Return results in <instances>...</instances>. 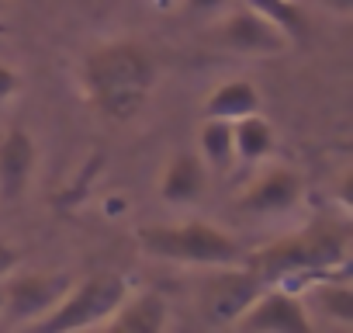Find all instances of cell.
<instances>
[{"instance_id": "cell-9", "label": "cell", "mask_w": 353, "mask_h": 333, "mask_svg": "<svg viewBox=\"0 0 353 333\" xmlns=\"http://www.w3.org/2000/svg\"><path fill=\"white\" fill-rule=\"evenodd\" d=\"M35 171V142L25 129H11L0 139V198H21Z\"/></svg>"}, {"instance_id": "cell-10", "label": "cell", "mask_w": 353, "mask_h": 333, "mask_svg": "<svg viewBox=\"0 0 353 333\" xmlns=\"http://www.w3.org/2000/svg\"><path fill=\"white\" fill-rule=\"evenodd\" d=\"M298 198H301V181H298L291 171H270V174H263V178L243 195L239 205H243L246 212L267 216V212H284V209H291Z\"/></svg>"}, {"instance_id": "cell-19", "label": "cell", "mask_w": 353, "mask_h": 333, "mask_svg": "<svg viewBox=\"0 0 353 333\" xmlns=\"http://www.w3.org/2000/svg\"><path fill=\"white\" fill-rule=\"evenodd\" d=\"M14 91H18V73H14V70H8V66H0V101L11 97Z\"/></svg>"}, {"instance_id": "cell-16", "label": "cell", "mask_w": 353, "mask_h": 333, "mask_svg": "<svg viewBox=\"0 0 353 333\" xmlns=\"http://www.w3.org/2000/svg\"><path fill=\"white\" fill-rule=\"evenodd\" d=\"M246 4H250L253 11L267 15L274 25H281V28L291 35V42H294V39H305V15L298 11L294 0H246Z\"/></svg>"}, {"instance_id": "cell-4", "label": "cell", "mask_w": 353, "mask_h": 333, "mask_svg": "<svg viewBox=\"0 0 353 333\" xmlns=\"http://www.w3.org/2000/svg\"><path fill=\"white\" fill-rule=\"evenodd\" d=\"M346 260V236L332 226L308 229L301 236H291L267 254L256 257L260 278H277V274H294V271H319Z\"/></svg>"}, {"instance_id": "cell-18", "label": "cell", "mask_w": 353, "mask_h": 333, "mask_svg": "<svg viewBox=\"0 0 353 333\" xmlns=\"http://www.w3.org/2000/svg\"><path fill=\"white\" fill-rule=\"evenodd\" d=\"M18 250L11 247V243H4V240H0V278H4V274H11L14 267H18Z\"/></svg>"}, {"instance_id": "cell-8", "label": "cell", "mask_w": 353, "mask_h": 333, "mask_svg": "<svg viewBox=\"0 0 353 333\" xmlns=\"http://www.w3.org/2000/svg\"><path fill=\"white\" fill-rule=\"evenodd\" d=\"M70 292L66 274H21L8 285V312L21 323L42 319Z\"/></svg>"}, {"instance_id": "cell-2", "label": "cell", "mask_w": 353, "mask_h": 333, "mask_svg": "<svg viewBox=\"0 0 353 333\" xmlns=\"http://www.w3.org/2000/svg\"><path fill=\"white\" fill-rule=\"evenodd\" d=\"M139 243L145 254L176 260V264H205V267H222V264H239L243 247L205 222H188V226H145L139 229Z\"/></svg>"}, {"instance_id": "cell-7", "label": "cell", "mask_w": 353, "mask_h": 333, "mask_svg": "<svg viewBox=\"0 0 353 333\" xmlns=\"http://www.w3.org/2000/svg\"><path fill=\"white\" fill-rule=\"evenodd\" d=\"M239 330L250 333H312V319L305 305L291 292H260L253 305L236 319Z\"/></svg>"}, {"instance_id": "cell-11", "label": "cell", "mask_w": 353, "mask_h": 333, "mask_svg": "<svg viewBox=\"0 0 353 333\" xmlns=\"http://www.w3.org/2000/svg\"><path fill=\"white\" fill-rule=\"evenodd\" d=\"M208 184V174L194 153H176L166 166V178L159 184V195L173 205H188V202H198L201 191Z\"/></svg>"}, {"instance_id": "cell-6", "label": "cell", "mask_w": 353, "mask_h": 333, "mask_svg": "<svg viewBox=\"0 0 353 333\" xmlns=\"http://www.w3.org/2000/svg\"><path fill=\"white\" fill-rule=\"evenodd\" d=\"M219 42L243 56H277L291 46V35L281 25H274L267 15L246 8V11L229 15L219 25Z\"/></svg>"}, {"instance_id": "cell-21", "label": "cell", "mask_w": 353, "mask_h": 333, "mask_svg": "<svg viewBox=\"0 0 353 333\" xmlns=\"http://www.w3.org/2000/svg\"><path fill=\"white\" fill-rule=\"evenodd\" d=\"M325 8H332L336 15H350L353 11V0H325Z\"/></svg>"}, {"instance_id": "cell-3", "label": "cell", "mask_w": 353, "mask_h": 333, "mask_svg": "<svg viewBox=\"0 0 353 333\" xmlns=\"http://www.w3.org/2000/svg\"><path fill=\"white\" fill-rule=\"evenodd\" d=\"M125 298H128V285L121 281V274L101 271V274H90V278H87L83 285H77V288L70 285V292H66L42 319H35L32 326H35V330H46V333L97 326V323H108Z\"/></svg>"}, {"instance_id": "cell-5", "label": "cell", "mask_w": 353, "mask_h": 333, "mask_svg": "<svg viewBox=\"0 0 353 333\" xmlns=\"http://www.w3.org/2000/svg\"><path fill=\"white\" fill-rule=\"evenodd\" d=\"M263 292V278L256 267H236V264H222L198 295V309L201 319L208 326H236V319L253 305V298Z\"/></svg>"}, {"instance_id": "cell-22", "label": "cell", "mask_w": 353, "mask_h": 333, "mask_svg": "<svg viewBox=\"0 0 353 333\" xmlns=\"http://www.w3.org/2000/svg\"><path fill=\"white\" fill-rule=\"evenodd\" d=\"M0 11H4V0H0Z\"/></svg>"}, {"instance_id": "cell-12", "label": "cell", "mask_w": 353, "mask_h": 333, "mask_svg": "<svg viewBox=\"0 0 353 333\" xmlns=\"http://www.w3.org/2000/svg\"><path fill=\"white\" fill-rule=\"evenodd\" d=\"M111 330H132V333H156L166 326V298L156 292H142L132 302L125 298L118 312L104 323Z\"/></svg>"}, {"instance_id": "cell-17", "label": "cell", "mask_w": 353, "mask_h": 333, "mask_svg": "<svg viewBox=\"0 0 353 333\" xmlns=\"http://www.w3.org/2000/svg\"><path fill=\"white\" fill-rule=\"evenodd\" d=\"M315 302L322 305L325 316H336L339 323H353V292L350 285H319L315 288Z\"/></svg>"}, {"instance_id": "cell-13", "label": "cell", "mask_w": 353, "mask_h": 333, "mask_svg": "<svg viewBox=\"0 0 353 333\" xmlns=\"http://www.w3.org/2000/svg\"><path fill=\"white\" fill-rule=\"evenodd\" d=\"M205 111L215 115V118H243L250 111H260V94L250 80H225L208 101H205Z\"/></svg>"}, {"instance_id": "cell-15", "label": "cell", "mask_w": 353, "mask_h": 333, "mask_svg": "<svg viewBox=\"0 0 353 333\" xmlns=\"http://www.w3.org/2000/svg\"><path fill=\"white\" fill-rule=\"evenodd\" d=\"M201 153L215 171H229L236 160V142H232V122L208 115L201 125Z\"/></svg>"}, {"instance_id": "cell-20", "label": "cell", "mask_w": 353, "mask_h": 333, "mask_svg": "<svg viewBox=\"0 0 353 333\" xmlns=\"http://www.w3.org/2000/svg\"><path fill=\"white\" fill-rule=\"evenodd\" d=\"M188 8H191L194 15H212V11L225 8V0H188Z\"/></svg>"}, {"instance_id": "cell-14", "label": "cell", "mask_w": 353, "mask_h": 333, "mask_svg": "<svg viewBox=\"0 0 353 333\" xmlns=\"http://www.w3.org/2000/svg\"><path fill=\"white\" fill-rule=\"evenodd\" d=\"M232 142H236V156L239 160H260L274 149V129L267 118H260L256 111L243 115L232 122Z\"/></svg>"}, {"instance_id": "cell-1", "label": "cell", "mask_w": 353, "mask_h": 333, "mask_svg": "<svg viewBox=\"0 0 353 333\" xmlns=\"http://www.w3.org/2000/svg\"><path fill=\"white\" fill-rule=\"evenodd\" d=\"M83 80L101 115L132 122L156 87V63L135 42H111L87 56Z\"/></svg>"}]
</instances>
